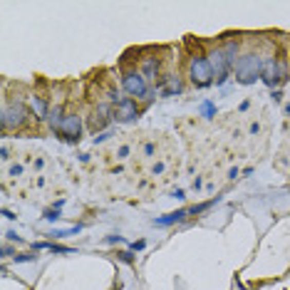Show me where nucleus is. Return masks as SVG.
Returning <instances> with one entry per match:
<instances>
[{"mask_svg": "<svg viewBox=\"0 0 290 290\" xmlns=\"http://www.w3.org/2000/svg\"><path fill=\"white\" fill-rule=\"evenodd\" d=\"M171 196H174V198H184V189H174Z\"/></svg>", "mask_w": 290, "mask_h": 290, "instance_id": "obj_35", "label": "nucleus"}, {"mask_svg": "<svg viewBox=\"0 0 290 290\" xmlns=\"http://www.w3.org/2000/svg\"><path fill=\"white\" fill-rule=\"evenodd\" d=\"M45 219H47L50 223H57L60 219H62V208H52V211H47V213H45Z\"/></svg>", "mask_w": 290, "mask_h": 290, "instance_id": "obj_18", "label": "nucleus"}, {"mask_svg": "<svg viewBox=\"0 0 290 290\" xmlns=\"http://www.w3.org/2000/svg\"><path fill=\"white\" fill-rule=\"evenodd\" d=\"M3 216H5L8 221H15V219H17V216H15L13 211H8V208H3Z\"/></svg>", "mask_w": 290, "mask_h": 290, "instance_id": "obj_31", "label": "nucleus"}, {"mask_svg": "<svg viewBox=\"0 0 290 290\" xmlns=\"http://www.w3.org/2000/svg\"><path fill=\"white\" fill-rule=\"evenodd\" d=\"M5 238H8V241H17V243H23V238L15 233V231H8V233H5Z\"/></svg>", "mask_w": 290, "mask_h": 290, "instance_id": "obj_27", "label": "nucleus"}, {"mask_svg": "<svg viewBox=\"0 0 290 290\" xmlns=\"http://www.w3.org/2000/svg\"><path fill=\"white\" fill-rule=\"evenodd\" d=\"M119 261H122V263H129V265H132V263H134V256H132V250H122V253H119Z\"/></svg>", "mask_w": 290, "mask_h": 290, "instance_id": "obj_23", "label": "nucleus"}, {"mask_svg": "<svg viewBox=\"0 0 290 290\" xmlns=\"http://www.w3.org/2000/svg\"><path fill=\"white\" fill-rule=\"evenodd\" d=\"M159 89H161V97H176L184 92V82L179 75H169L159 82Z\"/></svg>", "mask_w": 290, "mask_h": 290, "instance_id": "obj_10", "label": "nucleus"}, {"mask_svg": "<svg viewBox=\"0 0 290 290\" xmlns=\"http://www.w3.org/2000/svg\"><path fill=\"white\" fill-rule=\"evenodd\" d=\"M201 186H204V181H201V176H196V179H193V189H196V191H198V189H201Z\"/></svg>", "mask_w": 290, "mask_h": 290, "instance_id": "obj_34", "label": "nucleus"}, {"mask_svg": "<svg viewBox=\"0 0 290 290\" xmlns=\"http://www.w3.org/2000/svg\"><path fill=\"white\" fill-rule=\"evenodd\" d=\"M35 250H50V253H75L67 246H57V243H50V241H40V243H32Z\"/></svg>", "mask_w": 290, "mask_h": 290, "instance_id": "obj_15", "label": "nucleus"}, {"mask_svg": "<svg viewBox=\"0 0 290 290\" xmlns=\"http://www.w3.org/2000/svg\"><path fill=\"white\" fill-rule=\"evenodd\" d=\"M191 216V211L189 208H179V211H171V213H166V216H159V219H154V226H159V228H166V226H174V223H181L186 221Z\"/></svg>", "mask_w": 290, "mask_h": 290, "instance_id": "obj_11", "label": "nucleus"}, {"mask_svg": "<svg viewBox=\"0 0 290 290\" xmlns=\"http://www.w3.org/2000/svg\"><path fill=\"white\" fill-rule=\"evenodd\" d=\"M238 174H241V171H238V166H233V169L228 171V179H231V181H233V179H238Z\"/></svg>", "mask_w": 290, "mask_h": 290, "instance_id": "obj_33", "label": "nucleus"}, {"mask_svg": "<svg viewBox=\"0 0 290 290\" xmlns=\"http://www.w3.org/2000/svg\"><path fill=\"white\" fill-rule=\"evenodd\" d=\"M107 243H124L122 235H107Z\"/></svg>", "mask_w": 290, "mask_h": 290, "instance_id": "obj_29", "label": "nucleus"}, {"mask_svg": "<svg viewBox=\"0 0 290 290\" xmlns=\"http://www.w3.org/2000/svg\"><path fill=\"white\" fill-rule=\"evenodd\" d=\"M285 80V67H283V62L276 60V57H268L265 62H263V75H261V82L265 87H270V89H278V84Z\"/></svg>", "mask_w": 290, "mask_h": 290, "instance_id": "obj_5", "label": "nucleus"}, {"mask_svg": "<svg viewBox=\"0 0 290 290\" xmlns=\"http://www.w3.org/2000/svg\"><path fill=\"white\" fill-rule=\"evenodd\" d=\"M166 171V161H154V166H152V176H161Z\"/></svg>", "mask_w": 290, "mask_h": 290, "instance_id": "obj_19", "label": "nucleus"}, {"mask_svg": "<svg viewBox=\"0 0 290 290\" xmlns=\"http://www.w3.org/2000/svg\"><path fill=\"white\" fill-rule=\"evenodd\" d=\"M144 248H147V241H132V243H129V250H132V253L144 250Z\"/></svg>", "mask_w": 290, "mask_h": 290, "instance_id": "obj_22", "label": "nucleus"}, {"mask_svg": "<svg viewBox=\"0 0 290 290\" xmlns=\"http://www.w3.org/2000/svg\"><path fill=\"white\" fill-rule=\"evenodd\" d=\"M129 154H132V147H129V144H122V147L117 149V159H129Z\"/></svg>", "mask_w": 290, "mask_h": 290, "instance_id": "obj_20", "label": "nucleus"}, {"mask_svg": "<svg viewBox=\"0 0 290 290\" xmlns=\"http://www.w3.org/2000/svg\"><path fill=\"white\" fill-rule=\"evenodd\" d=\"M250 134H253V137H256V134H261V124H258V122H253V124H250Z\"/></svg>", "mask_w": 290, "mask_h": 290, "instance_id": "obj_32", "label": "nucleus"}, {"mask_svg": "<svg viewBox=\"0 0 290 290\" xmlns=\"http://www.w3.org/2000/svg\"><path fill=\"white\" fill-rule=\"evenodd\" d=\"M57 134L65 141H80L82 139V117L80 114H67Z\"/></svg>", "mask_w": 290, "mask_h": 290, "instance_id": "obj_7", "label": "nucleus"}, {"mask_svg": "<svg viewBox=\"0 0 290 290\" xmlns=\"http://www.w3.org/2000/svg\"><path fill=\"white\" fill-rule=\"evenodd\" d=\"M0 159H3V161H8V159H10V152H8V147H0Z\"/></svg>", "mask_w": 290, "mask_h": 290, "instance_id": "obj_30", "label": "nucleus"}, {"mask_svg": "<svg viewBox=\"0 0 290 290\" xmlns=\"http://www.w3.org/2000/svg\"><path fill=\"white\" fill-rule=\"evenodd\" d=\"M270 99H273V102H280V99H283V92H280V89H273V92H270Z\"/></svg>", "mask_w": 290, "mask_h": 290, "instance_id": "obj_28", "label": "nucleus"}, {"mask_svg": "<svg viewBox=\"0 0 290 290\" xmlns=\"http://www.w3.org/2000/svg\"><path fill=\"white\" fill-rule=\"evenodd\" d=\"M248 107H250V102H248V99H243V102H241V107H238V110H241V112H246V110H248Z\"/></svg>", "mask_w": 290, "mask_h": 290, "instance_id": "obj_36", "label": "nucleus"}, {"mask_svg": "<svg viewBox=\"0 0 290 290\" xmlns=\"http://www.w3.org/2000/svg\"><path fill=\"white\" fill-rule=\"evenodd\" d=\"M154 152H156V147H154L152 141H149V144H144V156H154Z\"/></svg>", "mask_w": 290, "mask_h": 290, "instance_id": "obj_26", "label": "nucleus"}, {"mask_svg": "<svg viewBox=\"0 0 290 290\" xmlns=\"http://www.w3.org/2000/svg\"><path fill=\"white\" fill-rule=\"evenodd\" d=\"M110 137H112L110 132H99V134H97V137H95V144H102V141H107V139H110Z\"/></svg>", "mask_w": 290, "mask_h": 290, "instance_id": "obj_25", "label": "nucleus"}, {"mask_svg": "<svg viewBox=\"0 0 290 290\" xmlns=\"http://www.w3.org/2000/svg\"><path fill=\"white\" fill-rule=\"evenodd\" d=\"M189 77H191V84L204 89L208 84H213V67L208 62V57L204 55H193L191 65H189Z\"/></svg>", "mask_w": 290, "mask_h": 290, "instance_id": "obj_3", "label": "nucleus"}, {"mask_svg": "<svg viewBox=\"0 0 290 290\" xmlns=\"http://www.w3.org/2000/svg\"><path fill=\"white\" fill-rule=\"evenodd\" d=\"M263 60L261 55H256V52H248V55H241L238 57V62H235V82L238 84H256L261 80L263 75Z\"/></svg>", "mask_w": 290, "mask_h": 290, "instance_id": "obj_1", "label": "nucleus"}, {"mask_svg": "<svg viewBox=\"0 0 290 290\" xmlns=\"http://www.w3.org/2000/svg\"><path fill=\"white\" fill-rule=\"evenodd\" d=\"M80 231H82V226L77 223V226H72V228H60V231H52L50 235H52V238H62V235H77Z\"/></svg>", "mask_w": 290, "mask_h": 290, "instance_id": "obj_17", "label": "nucleus"}, {"mask_svg": "<svg viewBox=\"0 0 290 290\" xmlns=\"http://www.w3.org/2000/svg\"><path fill=\"white\" fill-rule=\"evenodd\" d=\"M285 114H288V117H290V102H288V104H285Z\"/></svg>", "mask_w": 290, "mask_h": 290, "instance_id": "obj_37", "label": "nucleus"}, {"mask_svg": "<svg viewBox=\"0 0 290 290\" xmlns=\"http://www.w3.org/2000/svg\"><path fill=\"white\" fill-rule=\"evenodd\" d=\"M110 117H114V112L110 110V104H97V110L92 112V117H89V129L95 132V137H97V132L110 122Z\"/></svg>", "mask_w": 290, "mask_h": 290, "instance_id": "obj_9", "label": "nucleus"}, {"mask_svg": "<svg viewBox=\"0 0 290 290\" xmlns=\"http://www.w3.org/2000/svg\"><path fill=\"white\" fill-rule=\"evenodd\" d=\"M30 107H32V112H35V114H38V119H47V117H50V110H47V102H45V99H42V97H32V99H30Z\"/></svg>", "mask_w": 290, "mask_h": 290, "instance_id": "obj_14", "label": "nucleus"}, {"mask_svg": "<svg viewBox=\"0 0 290 290\" xmlns=\"http://www.w3.org/2000/svg\"><path fill=\"white\" fill-rule=\"evenodd\" d=\"M137 117H139L137 99L124 97V99L114 107V117H112V119H117V122H122V124H129V122H137Z\"/></svg>", "mask_w": 290, "mask_h": 290, "instance_id": "obj_8", "label": "nucleus"}, {"mask_svg": "<svg viewBox=\"0 0 290 290\" xmlns=\"http://www.w3.org/2000/svg\"><path fill=\"white\" fill-rule=\"evenodd\" d=\"M65 117H67V114H65V110H62L60 104L50 110V117H47V122H50V129H52L55 134L60 132V126H62V122H65Z\"/></svg>", "mask_w": 290, "mask_h": 290, "instance_id": "obj_13", "label": "nucleus"}, {"mask_svg": "<svg viewBox=\"0 0 290 290\" xmlns=\"http://www.w3.org/2000/svg\"><path fill=\"white\" fill-rule=\"evenodd\" d=\"M208 62H211V67H213V80H216V84H223L228 80V72L233 69L228 55L223 52V47H216V50L208 55Z\"/></svg>", "mask_w": 290, "mask_h": 290, "instance_id": "obj_6", "label": "nucleus"}, {"mask_svg": "<svg viewBox=\"0 0 290 290\" xmlns=\"http://www.w3.org/2000/svg\"><path fill=\"white\" fill-rule=\"evenodd\" d=\"M201 117H204V119H213V117H216V104H213L211 99H204V102H201Z\"/></svg>", "mask_w": 290, "mask_h": 290, "instance_id": "obj_16", "label": "nucleus"}, {"mask_svg": "<svg viewBox=\"0 0 290 290\" xmlns=\"http://www.w3.org/2000/svg\"><path fill=\"white\" fill-rule=\"evenodd\" d=\"M159 67H161V65H159V57H144V60H141V75H144V77H147V82H149V80H154V82H156V77H159Z\"/></svg>", "mask_w": 290, "mask_h": 290, "instance_id": "obj_12", "label": "nucleus"}, {"mask_svg": "<svg viewBox=\"0 0 290 290\" xmlns=\"http://www.w3.org/2000/svg\"><path fill=\"white\" fill-rule=\"evenodd\" d=\"M15 263H30V261H35V256L32 253H17V256H13Z\"/></svg>", "mask_w": 290, "mask_h": 290, "instance_id": "obj_21", "label": "nucleus"}, {"mask_svg": "<svg viewBox=\"0 0 290 290\" xmlns=\"http://www.w3.org/2000/svg\"><path fill=\"white\" fill-rule=\"evenodd\" d=\"M10 176H13V179H17V176H23V166H20V164L10 166Z\"/></svg>", "mask_w": 290, "mask_h": 290, "instance_id": "obj_24", "label": "nucleus"}, {"mask_svg": "<svg viewBox=\"0 0 290 290\" xmlns=\"http://www.w3.org/2000/svg\"><path fill=\"white\" fill-rule=\"evenodd\" d=\"M122 89H124L132 99H139V97L149 95V82H147V77H144L141 72H134V69H132V72H124V77H122Z\"/></svg>", "mask_w": 290, "mask_h": 290, "instance_id": "obj_4", "label": "nucleus"}, {"mask_svg": "<svg viewBox=\"0 0 290 290\" xmlns=\"http://www.w3.org/2000/svg\"><path fill=\"white\" fill-rule=\"evenodd\" d=\"M28 122V107L23 102H8L3 112H0V124H3V132H13V129H20V126Z\"/></svg>", "mask_w": 290, "mask_h": 290, "instance_id": "obj_2", "label": "nucleus"}]
</instances>
